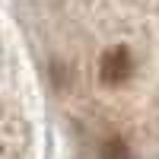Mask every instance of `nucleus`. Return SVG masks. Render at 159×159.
I'll return each mask as SVG.
<instances>
[{
    "mask_svg": "<svg viewBox=\"0 0 159 159\" xmlns=\"http://www.w3.org/2000/svg\"><path fill=\"white\" fill-rule=\"evenodd\" d=\"M130 73V54L124 48H111V51H105L102 61H99V76H102V83H108V86H118L121 80H127Z\"/></svg>",
    "mask_w": 159,
    "mask_h": 159,
    "instance_id": "nucleus-1",
    "label": "nucleus"
},
{
    "mask_svg": "<svg viewBox=\"0 0 159 159\" xmlns=\"http://www.w3.org/2000/svg\"><path fill=\"white\" fill-rule=\"evenodd\" d=\"M102 159H127V147L121 140H108L102 147Z\"/></svg>",
    "mask_w": 159,
    "mask_h": 159,
    "instance_id": "nucleus-2",
    "label": "nucleus"
}]
</instances>
